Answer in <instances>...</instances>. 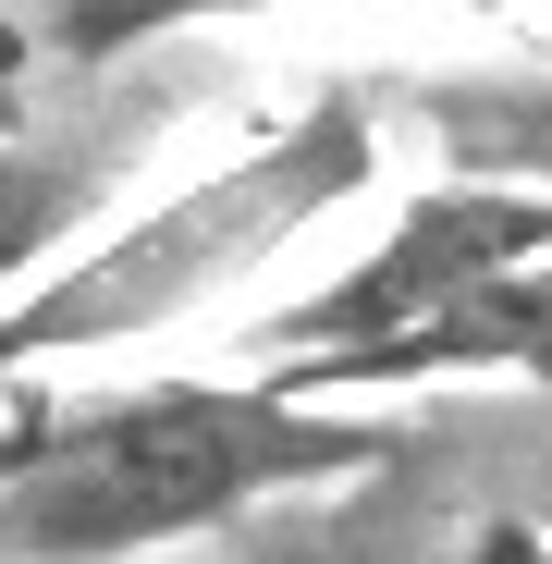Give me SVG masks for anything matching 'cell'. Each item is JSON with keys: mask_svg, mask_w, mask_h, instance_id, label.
<instances>
[{"mask_svg": "<svg viewBox=\"0 0 552 564\" xmlns=\"http://www.w3.org/2000/svg\"><path fill=\"white\" fill-rule=\"evenodd\" d=\"M393 466V417L270 381H13L0 393V564H136L258 503Z\"/></svg>", "mask_w": 552, "mask_h": 564, "instance_id": "obj_1", "label": "cell"}, {"mask_svg": "<svg viewBox=\"0 0 552 564\" xmlns=\"http://www.w3.org/2000/svg\"><path fill=\"white\" fill-rule=\"evenodd\" d=\"M368 172H381V99H368V86H320L295 123L246 135L197 184L148 197L136 221L86 234L50 282H25V295L0 307V393L37 381V368L184 332L197 307H221L246 270H270L295 234H320L344 197H368Z\"/></svg>", "mask_w": 552, "mask_h": 564, "instance_id": "obj_2", "label": "cell"}, {"mask_svg": "<svg viewBox=\"0 0 552 564\" xmlns=\"http://www.w3.org/2000/svg\"><path fill=\"white\" fill-rule=\"evenodd\" d=\"M552 258V209L540 197H491V184H418V197L393 209L381 246H356L320 295L270 307L246 332V368L234 381H283V368H344V356H393L418 344L442 307H467L479 282Z\"/></svg>", "mask_w": 552, "mask_h": 564, "instance_id": "obj_3", "label": "cell"}, {"mask_svg": "<svg viewBox=\"0 0 552 564\" xmlns=\"http://www.w3.org/2000/svg\"><path fill=\"white\" fill-rule=\"evenodd\" d=\"M442 381H552V258L479 282L467 307H442L393 356H344V368H283L270 393L295 405H381V393H442Z\"/></svg>", "mask_w": 552, "mask_h": 564, "instance_id": "obj_4", "label": "cell"}, {"mask_svg": "<svg viewBox=\"0 0 552 564\" xmlns=\"http://www.w3.org/2000/svg\"><path fill=\"white\" fill-rule=\"evenodd\" d=\"M393 111L430 135V184H491V197H540L552 209V62L405 74Z\"/></svg>", "mask_w": 552, "mask_h": 564, "instance_id": "obj_5", "label": "cell"}, {"mask_svg": "<svg viewBox=\"0 0 552 564\" xmlns=\"http://www.w3.org/2000/svg\"><path fill=\"white\" fill-rule=\"evenodd\" d=\"M111 197V160H86V148H37V135H0V307L25 295V282H50L86 221H99Z\"/></svg>", "mask_w": 552, "mask_h": 564, "instance_id": "obj_6", "label": "cell"}, {"mask_svg": "<svg viewBox=\"0 0 552 564\" xmlns=\"http://www.w3.org/2000/svg\"><path fill=\"white\" fill-rule=\"evenodd\" d=\"M37 62H50L37 13H0V135H25V123H37Z\"/></svg>", "mask_w": 552, "mask_h": 564, "instance_id": "obj_7", "label": "cell"}, {"mask_svg": "<svg viewBox=\"0 0 552 564\" xmlns=\"http://www.w3.org/2000/svg\"><path fill=\"white\" fill-rule=\"evenodd\" d=\"M442 564H552V516H479V528H454Z\"/></svg>", "mask_w": 552, "mask_h": 564, "instance_id": "obj_8", "label": "cell"}]
</instances>
